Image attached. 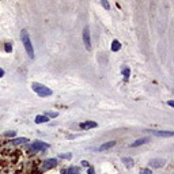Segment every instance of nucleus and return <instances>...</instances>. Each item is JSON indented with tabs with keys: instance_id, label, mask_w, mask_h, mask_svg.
<instances>
[{
	"instance_id": "1",
	"label": "nucleus",
	"mask_w": 174,
	"mask_h": 174,
	"mask_svg": "<svg viewBox=\"0 0 174 174\" xmlns=\"http://www.w3.org/2000/svg\"><path fill=\"white\" fill-rule=\"evenodd\" d=\"M21 39H22L23 46H25L26 52H27L29 57H30V59H34V49H33V44H32V41H30V37H29L27 30H25V29L21 32Z\"/></svg>"
},
{
	"instance_id": "2",
	"label": "nucleus",
	"mask_w": 174,
	"mask_h": 174,
	"mask_svg": "<svg viewBox=\"0 0 174 174\" xmlns=\"http://www.w3.org/2000/svg\"><path fill=\"white\" fill-rule=\"evenodd\" d=\"M32 89L34 90V91H36L39 97L52 95V90L48 89V87H45V86H42V84H39V83H37V82H33L32 83Z\"/></svg>"
},
{
	"instance_id": "3",
	"label": "nucleus",
	"mask_w": 174,
	"mask_h": 174,
	"mask_svg": "<svg viewBox=\"0 0 174 174\" xmlns=\"http://www.w3.org/2000/svg\"><path fill=\"white\" fill-rule=\"evenodd\" d=\"M30 148H32L33 153H37V151H44V150L49 148V144H46V143H44V142H39V140H37V142L33 143Z\"/></svg>"
},
{
	"instance_id": "4",
	"label": "nucleus",
	"mask_w": 174,
	"mask_h": 174,
	"mask_svg": "<svg viewBox=\"0 0 174 174\" xmlns=\"http://www.w3.org/2000/svg\"><path fill=\"white\" fill-rule=\"evenodd\" d=\"M83 42H84L86 48L87 49H91V38H90V29L89 26H86L84 29H83Z\"/></svg>"
},
{
	"instance_id": "5",
	"label": "nucleus",
	"mask_w": 174,
	"mask_h": 174,
	"mask_svg": "<svg viewBox=\"0 0 174 174\" xmlns=\"http://www.w3.org/2000/svg\"><path fill=\"white\" fill-rule=\"evenodd\" d=\"M56 166H57V159H54V158L46 159L42 163V170L46 171V170H49V169H53V167H56Z\"/></svg>"
},
{
	"instance_id": "6",
	"label": "nucleus",
	"mask_w": 174,
	"mask_h": 174,
	"mask_svg": "<svg viewBox=\"0 0 174 174\" xmlns=\"http://www.w3.org/2000/svg\"><path fill=\"white\" fill-rule=\"evenodd\" d=\"M165 165H166V160L165 159H151L150 160V166L153 167H163Z\"/></svg>"
},
{
	"instance_id": "7",
	"label": "nucleus",
	"mask_w": 174,
	"mask_h": 174,
	"mask_svg": "<svg viewBox=\"0 0 174 174\" xmlns=\"http://www.w3.org/2000/svg\"><path fill=\"white\" fill-rule=\"evenodd\" d=\"M153 135L160 136V137H171L174 135V132H165V131H151Z\"/></svg>"
},
{
	"instance_id": "8",
	"label": "nucleus",
	"mask_w": 174,
	"mask_h": 174,
	"mask_svg": "<svg viewBox=\"0 0 174 174\" xmlns=\"http://www.w3.org/2000/svg\"><path fill=\"white\" fill-rule=\"evenodd\" d=\"M150 142V137H142V139H137L136 142H133L131 144V147H139L142 146V144H146V143Z\"/></svg>"
},
{
	"instance_id": "9",
	"label": "nucleus",
	"mask_w": 174,
	"mask_h": 174,
	"mask_svg": "<svg viewBox=\"0 0 174 174\" xmlns=\"http://www.w3.org/2000/svg\"><path fill=\"white\" fill-rule=\"evenodd\" d=\"M95 127H97V122H94V121H86V122L80 124L82 129H91V128H95Z\"/></svg>"
},
{
	"instance_id": "10",
	"label": "nucleus",
	"mask_w": 174,
	"mask_h": 174,
	"mask_svg": "<svg viewBox=\"0 0 174 174\" xmlns=\"http://www.w3.org/2000/svg\"><path fill=\"white\" fill-rule=\"evenodd\" d=\"M116 146V142H107V143H103L102 146L98 147V151H105V150H109L112 147Z\"/></svg>"
},
{
	"instance_id": "11",
	"label": "nucleus",
	"mask_w": 174,
	"mask_h": 174,
	"mask_svg": "<svg viewBox=\"0 0 174 174\" xmlns=\"http://www.w3.org/2000/svg\"><path fill=\"white\" fill-rule=\"evenodd\" d=\"M34 121H36L37 124H42V122H48V121H49V118L46 117L45 114H38Z\"/></svg>"
},
{
	"instance_id": "12",
	"label": "nucleus",
	"mask_w": 174,
	"mask_h": 174,
	"mask_svg": "<svg viewBox=\"0 0 174 174\" xmlns=\"http://www.w3.org/2000/svg\"><path fill=\"white\" fill-rule=\"evenodd\" d=\"M26 142H29L27 137H18V139H14L11 143H12L14 146H19V144H25Z\"/></svg>"
},
{
	"instance_id": "13",
	"label": "nucleus",
	"mask_w": 174,
	"mask_h": 174,
	"mask_svg": "<svg viewBox=\"0 0 174 174\" xmlns=\"http://www.w3.org/2000/svg\"><path fill=\"white\" fill-rule=\"evenodd\" d=\"M121 160H122V163H124L127 167H132V166H133V160H132L131 158H122Z\"/></svg>"
},
{
	"instance_id": "14",
	"label": "nucleus",
	"mask_w": 174,
	"mask_h": 174,
	"mask_svg": "<svg viewBox=\"0 0 174 174\" xmlns=\"http://www.w3.org/2000/svg\"><path fill=\"white\" fill-rule=\"evenodd\" d=\"M120 48H121L120 42H118L117 39H114V41H113V44H112V50H113V52H117V50L120 49Z\"/></svg>"
},
{
	"instance_id": "15",
	"label": "nucleus",
	"mask_w": 174,
	"mask_h": 174,
	"mask_svg": "<svg viewBox=\"0 0 174 174\" xmlns=\"http://www.w3.org/2000/svg\"><path fill=\"white\" fill-rule=\"evenodd\" d=\"M67 174H79V167L76 166H71L67 170Z\"/></svg>"
},
{
	"instance_id": "16",
	"label": "nucleus",
	"mask_w": 174,
	"mask_h": 174,
	"mask_svg": "<svg viewBox=\"0 0 174 174\" xmlns=\"http://www.w3.org/2000/svg\"><path fill=\"white\" fill-rule=\"evenodd\" d=\"M59 158H61V159H71L72 158V154H60V155H59Z\"/></svg>"
},
{
	"instance_id": "17",
	"label": "nucleus",
	"mask_w": 174,
	"mask_h": 174,
	"mask_svg": "<svg viewBox=\"0 0 174 174\" xmlns=\"http://www.w3.org/2000/svg\"><path fill=\"white\" fill-rule=\"evenodd\" d=\"M45 116H46L48 118H49V117L54 118V117H57V116H59V113H57V112H48V113H46Z\"/></svg>"
},
{
	"instance_id": "18",
	"label": "nucleus",
	"mask_w": 174,
	"mask_h": 174,
	"mask_svg": "<svg viewBox=\"0 0 174 174\" xmlns=\"http://www.w3.org/2000/svg\"><path fill=\"white\" fill-rule=\"evenodd\" d=\"M4 48H6V52H7V53H10L11 50H12V45H11V44H6Z\"/></svg>"
},
{
	"instance_id": "19",
	"label": "nucleus",
	"mask_w": 174,
	"mask_h": 174,
	"mask_svg": "<svg viewBox=\"0 0 174 174\" xmlns=\"http://www.w3.org/2000/svg\"><path fill=\"white\" fill-rule=\"evenodd\" d=\"M140 174H153V171L150 170V169H142V170H140Z\"/></svg>"
},
{
	"instance_id": "20",
	"label": "nucleus",
	"mask_w": 174,
	"mask_h": 174,
	"mask_svg": "<svg viewBox=\"0 0 174 174\" xmlns=\"http://www.w3.org/2000/svg\"><path fill=\"white\" fill-rule=\"evenodd\" d=\"M129 74H131V71H129L128 68H127V69H122V75H124L125 78H129Z\"/></svg>"
},
{
	"instance_id": "21",
	"label": "nucleus",
	"mask_w": 174,
	"mask_h": 174,
	"mask_svg": "<svg viewBox=\"0 0 174 174\" xmlns=\"http://www.w3.org/2000/svg\"><path fill=\"white\" fill-rule=\"evenodd\" d=\"M101 4H102L103 6V8H106V10H109V3H107V1H105V0H102V1H101Z\"/></svg>"
},
{
	"instance_id": "22",
	"label": "nucleus",
	"mask_w": 174,
	"mask_h": 174,
	"mask_svg": "<svg viewBox=\"0 0 174 174\" xmlns=\"http://www.w3.org/2000/svg\"><path fill=\"white\" fill-rule=\"evenodd\" d=\"M6 136H8V137H12V136H15V132L14 131H11V132H6Z\"/></svg>"
},
{
	"instance_id": "23",
	"label": "nucleus",
	"mask_w": 174,
	"mask_h": 174,
	"mask_svg": "<svg viewBox=\"0 0 174 174\" xmlns=\"http://www.w3.org/2000/svg\"><path fill=\"white\" fill-rule=\"evenodd\" d=\"M82 165L84 167H89V162H87V160H82Z\"/></svg>"
},
{
	"instance_id": "24",
	"label": "nucleus",
	"mask_w": 174,
	"mask_h": 174,
	"mask_svg": "<svg viewBox=\"0 0 174 174\" xmlns=\"http://www.w3.org/2000/svg\"><path fill=\"white\" fill-rule=\"evenodd\" d=\"M89 174H95V173H94V169H92V167H89Z\"/></svg>"
},
{
	"instance_id": "25",
	"label": "nucleus",
	"mask_w": 174,
	"mask_h": 174,
	"mask_svg": "<svg viewBox=\"0 0 174 174\" xmlns=\"http://www.w3.org/2000/svg\"><path fill=\"white\" fill-rule=\"evenodd\" d=\"M167 103H169V106H171V107L174 106V102H173V101H169V102H167Z\"/></svg>"
},
{
	"instance_id": "26",
	"label": "nucleus",
	"mask_w": 174,
	"mask_h": 174,
	"mask_svg": "<svg viewBox=\"0 0 174 174\" xmlns=\"http://www.w3.org/2000/svg\"><path fill=\"white\" fill-rule=\"evenodd\" d=\"M3 75H4V71H3V69H0V78H1Z\"/></svg>"
},
{
	"instance_id": "27",
	"label": "nucleus",
	"mask_w": 174,
	"mask_h": 174,
	"mask_svg": "<svg viewBox=\"0 0 174 174\" xmlns=\"http://www.w3.org/2000/svg\"><path fill=\"white\" fill-rule=\"evenodd\" d=\"M61 174H67V171H61Z\"/></svg>"
}]
</instances>
